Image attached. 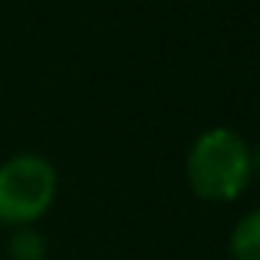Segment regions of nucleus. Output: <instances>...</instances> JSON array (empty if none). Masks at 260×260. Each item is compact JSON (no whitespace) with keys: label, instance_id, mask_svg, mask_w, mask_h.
<instances>
[{"label":"nucleus","instance_id":"nucleus-1","mask_svg":"<svg viewBox=\"0 0 260 260\" xmlns=\"http://www.w3.org/2000/svg\"><path fill=\"white\" fill-rule=\"evenodd\" d=\"M184 178L201 201H237L254 181L247 139L228 125L204 128L184 155Z\"/></svg>","mask_w":260,"mask_h":260},{"label":"nucleus","instance_id":"nucleus-2","mask_svg":"<svg viewBox=\"0 0 260 260\" xmlns=\"http://www.w3.org/2000/svg\"><path fill=\"white\" fill-rule=\"evenodd\" d=\"M59 175L50 158L37 152H20L0 161V224L30 228L53 208Z\"/></svg>","mask_w":260,"mask_h":260},{"label":"nucleus","instance_id":"nucleus-3","mask_svg":"<svg viewBox=\"0 0 260 260\" xmlns=\"http://www.w3.org/2000/svg\"><path fill=\"white\" fill-rule=\"evenodd\" d=\"M228 250L234 260H260V208L244 214L231 231Z\"/></svg>","mask_w":260,"mask_h":260},{"label":"nucleus","instance_id":"nucleus-4","mask_svg":"<svg viewBox=\"0 0 260 260\" xmlns=\"http://www.w3.org/2000/svg\"><path fill=\"white\" fill-rule=\"evenodd\" d=\"M7 257L10 260H46V244L33 228H17L7 244Z\"/></svg>","mask_w":260,"mask_h":260},{"label":"nucleus","instance_id":"nucleus-5","mask_svg":"<svg viewBox=\"0 0 260 260\" xmlns=\"http://www.w3.org/2000/svg\"><path fill=\"white\" fill-rule=\"evenodd\" d=\"M250 168H254V178H260V142L250 145Z\"/></svg>","mask_w":260,"mask_h":260}]
</instances>
